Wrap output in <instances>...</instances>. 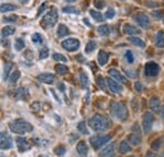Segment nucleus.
Masks as SVG:
<instances>
[{
    "label": "nucleus",
    "mask_w": 164,
    "mask_h": 157,
    "mask_svg": "<svg viewBox=\"0 0 164 157\" xmlns=\"http://www.w3.org/2000/svg\"><path fill=\"white\" fill-rule=\"evenodd\" d=\"M147 7H149V8H155V7H158V4H157V3L148 2V3H147Z\"/></svg>",
    "instance_id": "nucleus-54"
},
{
    "label": "nucleus",
    "mask_w": 164,
    "mask_h": 157,
    "mask_svg": "<svg viewBox=\"0 0 164 157\" xmlns=\"http://www.w3.org/2000/svg\"><path fill=\"white\" fill-rule=\"evenodd\" d=\"M39 108H40V103H33V104H32V109L35 112V110H39Z\"/></svg>",
    "instance_id": "nucleus-52"
},
{
    "label": "nucleus",
    "mask_w": 164,
    "mask_h": 157,
    "mask_svg": "<svg viewBox=\"0 0 164 157\" xmlns=\"http://www.w3.org/2000/svg\"><path fill=\"white\" fill-rule=\"evenodd\" d=\"M62 11L63 13H67V14H80V10L78 9H76L75 7H64L63 9H62Z\"/></svg>",
    "instance_id": "nucleus-35"
},
{
    "label": "nucleus",
    "mask_w": 164,
    "mask_h": 157,
    "mask_svg": "<svg viewBox=\"0 0 164 157\" xmlns=\"http://www.w3.org/2000/svg\"><path fill=\"white\" fill-rule=\"evenodd\" d=\"M97 60H99V63L101 65V66H105L106 63H107V61H109V55H107V52H105V51H100L99 52V57H97Z\"/></svg>",
    "instance_id": "nucleus-23"
},
{
    "label": "nucleus",
    "mask_w": 164,
    "mask_h": 157,
    "mask_svg": "<svg viewBox=\"0 0 164 157\" xmlns=\"http://www.w3.org/2000/svg\"><path fill=\"white\" fill-rule=\"evenodd\" d=\"M133 129H134L136 133L140 134V129H139V125H138V124H134V125H133Z\"/></svg>",
    "instance_id": "nucleus-55"
},
{
    "label": "nucleus",
    "mask_w": 164,
    "mask_h": 157,
    "mask_svg": "<svg viewBox=\"0 0 164 157\" xmlns=\"http://www.w3.org/2000/svg\"><path fill=\"white\" fill-rule=\"evenodd\" d=\"M90 15L92 17L96 22H100V23H101V22H104V20H105V17L102 15V14L100 13V11H96V10H90Z\"/></svg>",
    "instance_id": "nucleus-27"
},
{
    "label": "nucleus",
    "mask_w": 164,
    "mask_h": 157,
    "mask_svg": "<svg viewBox=\"0 0 164 157\" xmlns=\"http://www.w3.org/2000/svg\"><path fill=\"white\" fill-rule=\"evenodd\" d=\"M27 95H28V90L25 88H19V89H16L14 98L15 99H25Z\"/></svg>",
    "instance_id": "nucleus-24"
},
{
    "label": "nucleus",
    "mask_w": 164,
    "mask_h": 157,
    "mask_svg": "<svg viewBox=\"0 0 164 157\" xmlns=\"http://www.w3.org/2000/svg\"><path fill=\"white\" fill-rule=\"evenodd\" d=\"M163 22H164V19H163Z\"/></svg>",
    "instance_id": "nucleus-64"
},
{
    "label": "nucleus",
    "mask_w": 164,
    "mask_h": 157,
    "mask_svg": "<svg viewBox=\"0 0 164 157\" xmlns=\"http://www.w3.org/2000/svg\"><path fill=\"white\" fill-rule=\"evenodd\" d=\"M14 32H15V28H14V27H4V28L1 29V37H3V38L9 37V35L14 34Z\"/></svg>",
    "instance_id": "nucleus-29"
},
{
    "label": "nucleus",
    "mask_w": 164,
    "mask_h": 157,
    "mask_svg": "<svg viewBox=\"0 0 164 157\" xmlns=\"http://www.w3.org/2000/svg\"><path fill=\"white\" fill-rule=\"evenodd\" d=\"M97 32H99L100 35H104V37H106V35L110 34V26H107V24H102V26L99 27Z\"/></svg>",
    "instance_id": "nucleus-26"
},
{
    "label": "nucleus",
    "mask_w": 164,
    "mask_h": 157,
    "mask_svg": "<svg viewBox=\"0 0 164 157\" xmlns=\"http://www.w3.org/2000/svg\"><path fill=\"white\" fill-rule=\"evenodd\" d=\"M39 157H48V156H43V155H40V156H39Z\"/></svg>",
    "instance_id": "nucleus-62"
},
{
    "label": "nucleus",
    "mask_w": 164,
    "mask_h": 157,
    "mask_svg": "<svg viewBox=\"0 0 164 157\" xmlns=\"http://www.w3.org/2000/svg\"><path fill=\"white\" fill-rule=\"evenodd\" d=\"M19 2H20L22 4H27V3H28V0H19Z\"/></svg>",
    "instance_id": "nucleus-60"
},
{
    "label": "nucleus",
    "mask_w": 164,
    "mask_h": 157,
    "mask_svg": "<svg viewBox=\"0 0 164 157\" xmlns=\"http://www.w3.org/2000/svg\"><path fill=\"white\" fill-rule=\"evenodd\" d=\"M131 108H133V110H134V112L139 110V100L136 98H134L131 100Z\"/></svg>",
    "instance_id": "nucleus-48"
},
{
    "label": "nucleus",
    "mask_w": 164,
    "mask_h": 157,
    "mask_svg": "<svg viewBox=\"0 0 164 157\" xmlns=\"http://www.w3.org/2000/svg\"><path fill=\"white\" fill-rule=\"evenodd\" d=\"M127 141H129L131 144H134V146H138V144L142 143V137L139 133H131L127 136Z\"/></svg>",
    "instance_id": "nucleus-19"
},
{
    "label": "nucleus",
    "mask_w": 164,
    "mask_h": 157,
    "mask_svg": "<svg viewBox=\"0 0 164 157\" xmlns=\"http://www.w3.org/2000/svg\"><path fill=\"white\" fill-rule=\"evenodd\" d=\"M162 144H163V138H158V140L153 141V143H151V149L153 151H159L162 148Z\"/></svg>",
    "instance_id": "nucleus-32"
},
{
    "label": "nucleus",
    "mask_w": 164,
    "mask_h": 157,
    "mask_svg": "<svg viewBox=\"0 0 164 157\" xmlns=\"http://www.w3.org/2000/svg\"><path fill=\"white\" fill-rule=\"evenodd\" d=\"M54 153H56L57 156H63L66 153V148L63 146H58V147L54 148Z\"/></svg>",
    "instance_id": "nucleus-43"
},
{
    "label": "nucleus",
    "mask_w": 164,
    "mask_h": 157,
    "mask_svg": "<svg viewBox=\"0 0 164 157\" xmlns=\"http://www.w3.org/2000/svg\"><path fill=\"white\" fill-rule=\"evenodd\" d=\"M106 82H107V85H109V89H110L112 93H115V94L123 93V86H121L116 80H114L112 77H107L106 78Z\"/></svg>",
    "instance_id": "nucleus-11"
},
{
    "label": "nucleus",
    "mask_w": 164,
    "mask_h": 157,
    "mask_svg": "<svg viewBox=\"0 0 164 157\" xmlns=\"http://www.w3.org/2000/svg\"><path fill=\"white\" fill-rule=\"evenodd\" d=\"M153 17L155 18V19H162V18L164 17V11H163L162 9L154 10V11H153Z\"/></svg>",
    "instance_id": "nucleus-45"
},
{
    "label": "nucleus",
    "mask_w": 164,
    "mask_h": 157,
    "mask_svg": "<svg viewBox=\"0 0 164 157\" xmlns=\"http://www.w3.org/2000/svg\"><path fill=\"white\" fill-rule=\"evenodd\" d=\"M88 124L95 132H104V131H106L109 128L110 122H109L105 117L100 115V114H95V115L90 119Z\"/></svg>",
    "instance_id": "nucleus-3"
},
{
    "label": "nucleus",
    "mask_w": 164,
    "mask_h": 157,
    "mask_svg": "<svg viewBox=\"0 0 164 157\" xmlns=\"http://www.w3.org/2000/svg\"><path fill=\"white\" fill-rule=\"evenodd\" d=\"M38 80L43 84H47V85H51L54 82V75L49 74V72H44V74L38 75Z\"/></svg>",
    "instance_id": "nucleus-13"
},
{
    "label": "nucleus",
    "mask_w": 164,
    "mask_h": 157,
    "mask_svg": "<svg viewBox=\"0 0 164 157\" xmlns=\"http://www.w3.org/2000/svg\"><path fill=\"white\" fill-rule=\"evenodd\" d=\"M16 146L19 148V152H24V151H28L30 148V143L23 137L16 138Z\"/></svg>",
    "instance_id": "nucleus-14"
},
{
    "label": "nucleus",
    "mask_w": 164,
    "mask_h": 157,
    "mask_svg": "<svg viewBox=\"0 0 164 157\" xmlns=\"http://www.w3.org/2000/svg\"><path fill=\"white\" fill-rule=\"evenodd\" d=\"M125 58H126V61L129 62V63L134 62V55H133L131 51H126V52H125Z\"/></svg>",
    "instance_id": "nucleus-44"
},
{
    "label": "nucleus",
    "mask_w": 164,
    "mask_h": 157,
    "mask_svg": "<svg viewBox=\"0 0 164 157\" xmlns=\"http://www.w3.org/2000/svg\"><path fill=\"white\" fill-rule=\"evenodd\" d=\"M162 157H164V152H163V155H162Z\"/></svg>",
    "instance_id": "nucleus-63"
},
{
    "label": "nucleus",
    "mask_w": 164,
    "mask_h": 157,
    "mask_svg": "<svg viewBox=\"0 0 164 157\" xmlns=\"http://www.w3.org/2000/svg\"><path fill=\"white\" fill-rule=\"evenodd\" d=\"M134 86H135V90H136L138 93H142V91H143V85H142V84L139 82V81L135 82V85H134Z\"/></svg>",
    "instance_id": "nucleus-50"
},
{
    "label": "nucleus",
    "mask_w": 164,
    "mask_h": 157,
    "mask_svg": "<svg viewBox=\"0 0 164 157\" xmlns=\"http://www.w3.org/2000/svg\"><path fill=\"white\" fill-rule=\"evenodd\" d=\"M19 77H20V71H18V70H15L13 74H11V76L9 77V81L11 82V84H15L18 80H19Z\"/></svg>",
    "instance_id": "nucleus-36"
},
{
    "label": "nucleus",
    "mask_w": 164,
    "mask_h": 157,
    "mask_svg": "<svg viewBox=\"0 0 164 157\" xmlns=\"http://www.w3.org/2000/svg\"><path fill=\"white\" fill-rule=\"evenodd\" d=\"M96 82H97V85H99L102 90H106V81H105V78L100 76V77H97L96 78Z\"/></svg>",
    "instance_id": "nucleus-39"
},
{
    "label": "nucleus",
    "mask_w": 164,
    "mask_h": 157,
    "mask_svg": "<svg viewBox=\"0 0 164 157\" xmlns=\"http://www.w3.org/2000/svg\"><path fill=\"white\" fill-rule=\"evenodd\" d=\"M155 45L158 48H164V33L159 31L155 35Z\"/></svg>",
    "instance_id": "nucleus-22"
},
{
    "label": "nucleus",
    "mask_w": 164,
    "mask_h": 157,
    "mask_svg": "<svg viewBox=\"0 0 164 157\" xmlns=\"http://www.w3.org/2000/svg\"><path fill=\"white\" fill-rule=\"evenodd\" d=\"M111 138L112 137L110 134H107V136H94V137L90 138V143L95 149H99L102 146H105V144H107L109 142H110Z\"/></svg>",
    "instance_id": "nucleus-5"
},
{
    "label": "nucleus",
    "mask_w": 164,
    "mask_h": 157,
    "mask_svg": "<svg viewBox=\"0 0 164 157\" xmlns=\"http://www.w3.org/2000/svg\"><path fill=\"white\" fill-rule=\"evenodd\" d=\"M66 2H68V3H73V2H76V0H66Z\"/></svg>",
    "instance_id": "nucleus-61"
},
{
    "label": "nucleus",
    "mask_w": 164,
    "mask_h": 157,
    "mask_svg": "<svg viewBox=\"0 0 164 157\" xmlns=\"http://www.w3.org/2000/svg\"><path fill=\"white\" fill-rule=\"evenodd\" d=\"M119 151H120V153L125 155V153H127V152H130V151H131V146L127 143V141H123V142H120Z\"/></svg>",
    "instance_id": "nucleus-25"
},
{
    "label": "nucleus",
    "mask_w": 164,
    "mask_h": 157,
    "mask_svg": "<svg viewBox=\"0 0 164 157\" xmlns=\"http://www.w3.org/2000/svg\"><path fill=\"white\" fill-rule=\"evenodd\" d=\"M145 75H147L148 77H154L157 76L158 74H159V71H160V67H159V65L155 63V62H148L147 65H145Z\"/></svg>",
    "instance_id": "nucleus-8"
},
{
    "label": "nucleus",
    "mask_w": 164,
    "mask_h": 157,
    "mask_svg": "<svg viewBox=\"0 0 164 157\" xmlns=\"http://www.w3.org/2000/svg\"><path fill=\"white\" fill-rule=\"evenodd\" d=\"M83 22H85V24H87V26H88V27L91 26V24H90V22H88L87 19H83Z\"/></svg>",
    "instance_id": "nucleus-59"
},
{
    "label": "nucleus",
    "mask_w": 164,
    "mask_h": 157,
    "mask_svg": "<svg viewBox=\"0 0 164 157\" xmlns=\"http://www.w3.org/2000/svg\"><path fill=\"white\" fill-rule=\"evenodd\" d=\"M96 47H97L96 41H90L86 45V48H85V51H86V53H91V52H94V51L96 50Z\"/></svg>",
    "instance_id": "nucleus-33"
},
{
    "label": "nucleus",
    "mask_w": 164,
    "mask_h": 157,
    "mask_svg": "<svg viewBox=\"0 0 164 157\" xmlns=\"http://www.w3.org/2000/svg\"><path fill=\"white\" fill-rule=\"evenodd\" d=\"M77 152L78 155H81V156H86L88 153V148H87V144L85 141H80L77 143Z\"/></svg>",
    "instance_id": "nucleus-18"
},
{
    "label": "nucleus",
    "mask_w": 164,
    "mask_h": 157,
    "mask_svg": "<svg viewBox=\"0 0 164 157\" xmlns=\"http://www.w3.org/2000/svg\"><path fill=\"white\" fill-rule=\"evenodd\" d=\"M153 123H154V115L151 112H145L143 115V131L144 133H149L153 128Z\"/></svg>",
    "instance_id": "nucleus-6"
},
{
    "label": "nucleus",
    "mask_w": 164,
    "mask_h": 157,
    "mask_svg": "<svg viewBox=\"0 0 164 157\" xmlns=\"http://www.w3.org/2000/svg\"><path fill=\"white\" fill-rule=\"evenodd\" d=\"M145 157H157L154 153H151V152H148L147 155H145Z\"/></svg>",
    "instance_id": "nucleus-58"
},
{
    "label": "nucleus",
    "mask_w": 164,
    "mask_h": 157,
    "mask_svg": "<svg viewBox=\"0 0 164 157\" xmlns=\"http://www.w3.org/2000/svg\"><path fill=\"white\" fill-rule=\"evenodd\" d=\"M62 47L68 52H75L80 48V41L75 38H68L62 42Z\"/></svg>",
    "instance_id": "nucleus-7"
},
{
    "label": "nucleus",
    "mask_w": 164,
    "mask_h": 157,
    "mask_svg": "<svg viewBox=\"0 0 164 157\" xmlns=\"http://www.w3.org/2000/svg\"><path fill=\"white\" fill-rule=\"evenodd\" d=\"M109 74H110V76L114 78V80H116L118 82H123V84L126 82V77H125L123 74H121L120 71H118V70L111 69L110 71H109Z\"/></svg>",
    "instance_id": "nucleus-15"
},
{
    "label": "nucleus",
    "mask_w": 164,
    "mask_h": 157,
    "mask_svg": "<svg viewBox=\"0 0 164 157\" xmlns=\"http://www.w3.org/2000/svg\"><path fill=\"white\" fill-rule=\"evenodd\" d=\"M54 70H56V72H57V74H59V75H64V74H67V72H68L67 66L61 65V63H57L56 66H54Z\"/></svg>",
    "instance_id": "nucleus-31"
},
{
    "label": "nucleus",
    "mask_w": 164,
    "mask_h": 157,
    "mask_svg": "<svg viewBox=\"0 0 164 157\" xmlns=\"http://www.w3.org/2000/svg\"><path fill=\"white\" fill-rule=\"evenodd\" d=\"M149 106H150V109L153 110V112H159L160 110V100L158 96H153L150 100H149Z\"/></svg>",
    "instance_id": "nucleus-16"
},
{
    "label": "nucleus",
    "mask_w": 164,
    "mask_h": 157,
    "mask_svg": "<svg viewBox=\"0 0 164 157\" xmlns=\"http://www.w3.org/2000/svg\"><path fill=\"white\" fill-rule=\"evenodd\" d=\"M110 112L111 114L118 118L121 122H125V120L129 118V112H127V108L120 101H112L110 105Z\"/></svg>",
    "instance_id": "nucleus-2"
},
{
    "label": "nucleus",
    "mask_w": 164,
    "mask_h": 157,
    "mask_svg": "<svg viewBox=\"0 0 164 157\" xmlns=\"http://www.w3.org/2000/svg\"><path fill=\"white\" fill-rule=\"evenodd\" d=\"M80 82H81V88L82 89L86 90L88 88V76H87L86 72H83V71L80 72Z\"/></svg>",
    "instance_id": "nucleus-21"
},
{
    "label": "nucleus",
    "mask_w": 164,
    "mask_h": 157,
    "mask_svg": "<svg viewBox=\"0 0 164 157\" xmlns=\"http://www.w3.org/2000/svg\"><path fill=\"white\" fill-rule=\"evenodd\" d=\"M11 146H13V141L11 138L8 136L7 132H1V138H0V147L1 149H10Z\"/></svg>",
    "instance_id": "nucleus-10"
},
{
    "label": "nucleus",
    "mask_w": 164,
    "mask_h": 157,
    "mask_svg": "<svg viewBox=\"0 0 164 157\" xmlns=\"http://www.w3.org/2000/svg\"><path fill=\"white\" fill-rule=\"evenodd\" d=\"M32 41H33V43H35V45H40L42 42H43V38H42V35L39 33H34L32 35Z\"/></svg>",
    "instance_id": "nucleus-38"
},
{
    "label": "nucleus",
    "mask_w": 164,
    "mask_h": 157,
    "mask_svg": "<svg viewBox=\"0 0 164 157\" xmlns=\"http://www.w3.org/2000/svg\"><path fill=\"white\" fill-rule=\"evenodd\" d=\"M129 41L131 42L133 45H135V46H138V47H140V48H144L145 47V43H144V41L143 39H140L139 37H129Z\"/></svg>",
    "instance_id": "nucleus-30"
},
{
    "label": "nucleus",
    "mask_w": 164,
    "mask_h": 157,
    "mask_svg": "<svg viewBox=\"0 0 164 157\" xmlns=\"http://www.w3.org/2000/svg\"><path fill=\"white\" fill-rule=\"evenodd\" d=\"M48 55H49V50H48V47H43L42 50L39 51V57L42 60H44L48 57Z\"/></svg>",
    "instance_id": "nucleus-42"
},
{
    "label": "nucleus",
    "mask_w": 164,
    "mask_h": 157,
    "mask_svg": "<svg viewBox=\"0 0 164 157\" xmlns=\"http://www.w3.org/2000/svg\"><path fill=\"white\" fill-rule=\"evenodd\" d=\"M70 33V29L64 26V24H59L58 26V29H57V37L58 38H62V37H66Z\"/></svg>",
    "instance_id": "nucleus-20"
},
{
    "label": "nucleus",
    "mask_w": 164,
    "mask_h": 157,
    "mask_svg": "<svg viewBox=\"0 0 164 157\" xmlns=\"http://www.w3.org/2000/svg\"><path fill=\"white\" fill-rule=\"evenodd\" d=\"M94 4H95V7H96L97 9H102V8L106 7V4H105L104 0H95Z\"/></svg>",
    "instance_id": "nucleus-47"
},
{
    "label": "nucleus",
    "mask_w": 164,
    "mask_h": 157,
    "mask_svg": "<svg viewBox=\"0 0 164 157\" xmlns=\"http://www.w3.org/2000/svg\"><path fill=\"white\" fill-rule=\"evenodd\" d=\"M16 19H18L16 15H11L9 18H4V22H16Z\"/></svg>",
    "instance_id": "nucleus-51"
},
{
    "label": "nucleus",
    "mask_w": 164,
    "mask_h": 157,
    "mask_svg": "<svg viewBox=\"0 0 164 157\" xmlns=\"http://www.w3.org/2000/svg\"><path fill=\"white\" fill-rule=\"evenodd\" d=\"M53 60L54 61H59V62H67V57L63 56L62 53H54L53 55Z\"/></svg>",
    "instance_id": "nucleus-37"
},
{
    "label": "nucleus",
    "mask_w": 164,
    "mask_h": 157,
    "mask_svg": "<svg viewBox=\"0 0 164 157\" xmlns=\"http://www.w3.org/2000/svg\"><path fill=\"white\" fill-rule=\"evenodd\" d=\"M9 128L15 134H25L33 131V125L24 119H15L9 123Z\"/></svg>",
    "instance_id": "nucleus-1"
},
{
    "label": "nucleus",
    "mask_w": 164,
    "mask_h": 157,
    "mask_svg": "<svg viewBox=\"0 0 164 157\" xmlns=\"http://www.w3.org/2000/svg\"><path fill=\"white\" fill-rule=\"evenodd\" d=\"M58 88L61 91H64V84L63 82H58Z\"/></svg>",
    "instance_id": "nucleus-56"
},
{
    "label": "nucleus",
    "mask_w": 164,
    "mask_h": 157,
    "mask_svg": "<svg viewBox=\"0 0 164 157\" xmlns=\"http://www.w3.org/2000/svg\"><path fill=\"white\" fill-rule=\"evenodd\" d=\"M114 17H115V10L112 8H109L106 10V13H105V18H107V19H112Z\"/></svg>",
    "instance_id": "nucleus-46"
},
{
    "label": "nucleus",
    "mask_w": 164,
    "mask_h": 157,
    "mask_svg": "<svg viewBox=\"0 0 164 157\" xmlns=\"http://www.w3.org/2000/svg\"><path fill=\"white\" fill-rule=\"evenodd\" d=\"M126 74H127V76H130V77H136L138 76V71H126Z\"/></svg>",
    "instance_id": "nucleus-53"
},
{
    "label": "nucleus",
    "mask_w": 164,
    "mask_h": 157,
    "mask_svg": "<svg viewBox=\"0 0 164 157\" xmlns=\"http://www.w3.org/2000/svg\"><path fill=\"white\" fill-rule=\"evenodd\" d=\"M134 20L143 29H148L150 27V22H149V17L144 13H136L134 15Z\"/></svg>",
    "instance_id": "nucleus-9"
},
{
    "label": "nucleus",
    "mask_w": 164,
    "mask_h": 157,
    "mask_svg": "<svg viewBox=\"0 0 164 157\" xmlns=\"http://www.w3.org/2000/svg\"><path fill=\"white\" fill-rule=\"evenodd\" d=\"M16 5L14 4H1V7H0V10H1V13H7V11H14L16 10Z\"/></svg>",
    "instance_id": "nucleus-28"
},
{
    "label": "nucleus",
    "mask_w": 164,
    "mask_h": 157,
    "mask_svg": "<svg viewBox=\"0 0 164 157\" xmlns=\"http://www.w3.org/2000/svg\"><path fill=\"white\" fill-rule=\"evenodd\" d=\"M99 157H115V144L111 143L100 152Z\"/></svg>",
    "instance_id": "nucleus-12"
},
{
    "label": "nucleus",
    "mask_w": 164,
    "mask_h": 157,
    "mask_svg": "<svg viewBox=\"0 0 164 157\" xmlns=\"http://www.w3.org/2000/svg\"><path fill=\"white\" fill-rule=\"evenodd\" d=\"M25 47V45H24V41L22 39V38H18V39H15V42H14V48H15V51H22L23 48Z\"/></svg>",
    "instance_id": "nucleus-34"
},
{
    "label": "nucleus",
    "mask_w": 164,
    "mask_h": 157,
    "mask_svg": "<svg viewBox=\"0 0 164 157\" xmlns=\"http://www.w3.org/2000/svg\"><path fill=\"white\" fill-rule=\"evenodd\" d=\"M77 129L80 131L82 134H87V129H86V123H85L83 120H82V122H80V123L77 124Z\"/></svg>",
    "instance_id": "nucleus-40"
},
{
    "label": "nucleus",
    "mask_w": 164,
    "mask_h": 157,
    "mask_svg": "<svg viewBox=\"0 0 164 157\" xmlns=\"http://www.w3.org/2000/svg\"><path fill=\"white\" fill-rule=\"evenodd\" d=\"M159 114H160V117L164 119V105L160 108V110H159Z\"/></svg>",
    "instance_id": "nucleus-57"
},
{
    "label": "nucleus",
    "mask_w": 164,
    "mask_h": 157,
    "mask_svg": "<svg viewBox=\"0 0 164 157\" xmlns=\"http://www.w3.org/2000/svg\"><path fill=\"white\" fill-rule=\"evenodd\" d=\"M123 32L124 34H129V35H135V34H139V29L131 24H124L123 27Z\"/></svg>",
    "instance_id": "nucleus-17"
},
{
    "label": "nucleus",
    "mask_w": 164,
    "mask_h": 157,
    "mask_svg": "<svg viewBox=\"0 0 164 157\" xmlns=\"http://www.w3.org/2000/svg\"><path fill=\"white\" fill-rule=\"evenodd\" d=\"M11 67H13V65L11 63H7L5 65V67H4V80H7V78H9V72L11 70Z\"/></svg>",
    "instance_id": "nucleus-41"
},
{
    "label": "nucleus",
    "mask_w": 164,
    "mask_h": 157,
    "mask_svg": "<svg viewBox=\"0 0 164 157\" xmlns=\"http://www.w3.org/2000/svg\"><path fill=\"white\" fill-rule=\"evenodd\" d=\"M57 20H58V10H57V8L52 7L49 9V11H47V13L44 14L43 19L40 20V26H42V28H44V29L51 28V27L56 26Z\"/></svg>",
    "instance_id": "nucleus-4"
},
{
    "label": "nucleus",
    "mask_w": 164,
    "mask_h": 157,
    "mask_svg": "<svg viewBox=\"0 0 164 157\" xmlns=\"http://www.w3.org/2000/svg\"><path fill=\"white\" fill-rule=\"evenodd\" d=\"M47 7H48V5H47V3H42V5L39 7V10L37 11V17H39L42 13H43V11L47 9Z\"/></svg>",
    "instance_id": "nucleus-49"
}]
</instances>
